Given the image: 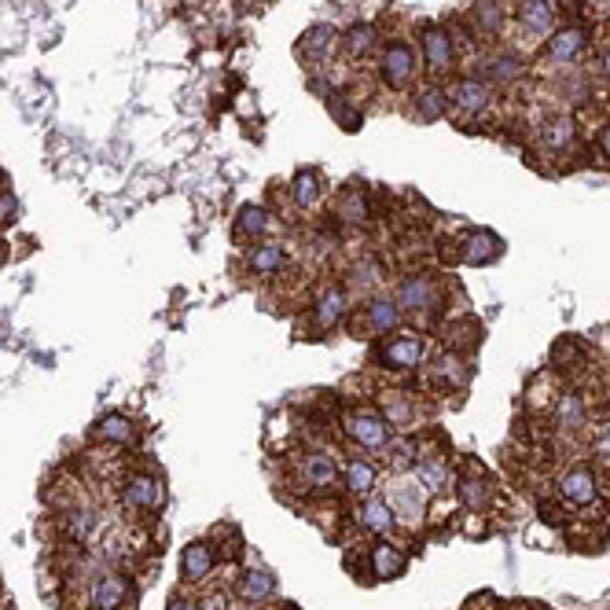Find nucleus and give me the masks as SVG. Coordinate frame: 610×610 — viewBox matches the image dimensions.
<instances>
[{
    "instance_id": "17",
    "label": "nucleus",
    "mask_w": 610,
    "mask_h": 610,
    "mask_svg": "<svg viewBox=\"0 0 610 610\" xmlns=\"http://www.w3.org/2000/svg\"><path fill=\"white\" fill-rule=\"evenodd\" d=\"M96 530H100V515H96V508H89V504L59 511V533H63V541L74 544V548L89 544L92 537H96Z\"/></svg>"
},
{
    "instance_id": "43",
    "label": "nucleus",
    "mask_w": 610,
    "mask_h": 610,
    "mask_svg": "<svg viewBox=\"0 0 610 610\" xmlns=\"http://www.w3.org/2000/svg\"><path fill=\"white\" fill-rule=\"evenodd\" d=\"M353 280L357 283H364V287H375V283L383 280V265L368 254V258H361L357 265H353Z\"/></svg>"
},
{
    "instance_id": "4",
    "label": "nucleus",
    "mask_w": 610,
    "mask_h": 610,
    "mask_svg": "<svg viewBox=\"0 0 610 610\" xmlns=\"http://www.w3.org/2000/svg\"><path fill=\"white\" fill-rule=\"evenodd\" d=\"M419 74V59H416V48L408 41H390L383 48V59H379V78H383L386 89H408Z\"/></svg>"
},
{
    "instance_id": "33",
    "label": "nucleus",
    "mask_w": 610,
    "mask_h": 610,
    "mask_svg": "<svg viewBox=\"0 0 610 610\" xmlns=\"http://www.w3.org/2000/svg\"><path fill=\"white\" fill-rule=\"evenodd\" d=\"M386 460V467L394 471V475H405L408 467H416L419 460V441L412 434H397L394 441H386V449L379 452Z\"/></svg>"
},
{
    "instance_id": "42",
    "label": "nucleus",
    "mask_w": 610,
    "mask_h": 610,
    "mask_svg": "<svg viewBox=\"0 0 610 610\" xmlns=\"http://www.w3.org/2000/svg\"><path fill=\"white\" fill-rule=\"evenodd\" d=\"M328 111L335 114V122H339L342 129H346V133H353V129H357V125L364 122V114L357 111V107H353L350 96H331V100H328Z\"/></svg>"
},
{
    "instance_id": "47",
    "label": "nucleus",
    "mask_w": 610,
    "mask_h": 610,
    "mask_svg": "<svg viewBox=\"0 0 610 610\" xmlns=\"http://www.w3.org/2000/svg\"><path fill=\"white\" fill-rule=\"evenodd\" d=\"M599 155L610 162V125L603 129V133H599Z\"/></svg>"
},
{
    "instance_id": "24",
    "label": "nucleus",
    "mask_w": 610,
    "mask_h": 610,
    "mask_svg": "<svg viewBox=\"0 0 610 610\" xmlns=\"http://www.w3.org/2000/svg\"><path fill=\"white\" fill-rule=\"evenodd\" d=\"M357 526L368 533H379V537H390L397 530V519H394V508L386 504V497H361V508H357Z\"/></svg>"
},
{
    "instance_id": "51",
    "label": "nucleus",
    "mask_w": 610,
    "mask_h": 610,
    "mask_svg": "<svg viewBox=\"0 0 610 610\" xmlns=\"http://www.w3.org/2000/svg\"><path fill=\"white\" fill-rule=\"evenodd\" d=\"M522 610H530V607H522Z\"/></svg>"
},
{
    "instance_id": "39",
    "label": "nucleus",
    "mask_w": 610,
    "mask_h": 610,
    "mask_svg": "<svg viewBox=\"0 0 610 610\" xmlns=\"http://www.w3.org/2000/svg\"><path fill=\"white\" fill-rule=\"evenodd\" d=\"M585 350H581V342L574 339H559L552 346V372H577V368H585Z\"/></svg>"
},
{
    "instance_id": "23",
    "label": "nucleus",
    "mask_w": 610,
    "mask_h": 610,
    "mask_svg": "<svg viewBox=\"0 0 610 610\" xmlns=\"http://www.w3.org/2000/svg\"><path fill=\"white\" fill-rule=\"evenodd\" d=\"M217 552H214V544H206V541H195L188 544L181 552V577H184V585H199V581H206V577L214 574L217 570Z\"/></svg>"
},
{
    "instance_id": "3",
    "label": "nucleus",
    "mask_w": 610,
    "mask_h": 610,
    "mask_svg": "<svg viewBox=\"0 0 610 610\" xmlns=\"http://www.w3.org/2000/svg\"><path fill=\"white\" fill-rule=\"evenodd\" d=\"M386 504L394 508L397 526H412V530H416L419 522L427 519V489L419 486L416 478L397 475V482H390V497H386Z\"/></svg>"
},
{
    "instance_id": "11",
    "label": "nucleus",
    "mask_w": 610,
    "mask_h": 610,
    "mask_svg": "<svg viewBox=\"0 0 610 610\" xmlns=\"http://www.w3.org/2000/svg\"><path fill=\"white\" fill-rule=\"evenodd\" d=\"M129 599H133V581H129L125 574H118V570L100 574L89 588V607L92 610H122Z\"/></svg>"
},
{
    "instance_id": "25",
    "label": "nucleus",
    "mask_w": 610,
    "mask_h": 610,
    "mask_svg": "<svg viewBox=\"0 0 610 610\" xmlns=\"http://www.w3.org/2000/svg\"><path fill=\"white\" fill-rule=\"evenodd\" d=\"M283 265H287V247L276 243V239H261L258 247L247 254V269L258 276V280H272V276H280Z\"/></svg>"
},
{
    "instance_id": "41",
    "label": "nucleus",
    "mask_w": 610,
    "mask_h": 610,
    "mask_svg": "<svg viewBox=\"0 0 610 610\" xmlns=\"http://www.w3.org/2000/svg\"><path fill=\"white\" fill-rule=\"evenodd\" d=\"M335 217L350 221V225L368 221V199H364V192H342L339 199H335Z\"/></svg>"
},
{
    "instance_id": "14",
    "label": "nucleus",
    "mask_w": 610,
    "mask_h": 610,
    "mask_svg": "<svg viewBox=\"0 0 610 610\" xmlns=\"http://www.w3.org/2000/svg\"><path fill=\"white\" fill-rule=\"evenodd\" d=\"M467 379H471V364L460 357V353H441L438 361L430 364L427 383L430 390H441V394H452V390H464Z\"/></svg>"
},
{
    "instance_id": "31",
    "label": "nucleus",
    "mask_w": 610,
    "mask_h": 610,
    "mask_svg": "<svg viewBox=\"0 0 610 610\" xmlns=\"http://www.w3.org/2000/svg\"><path fill=\"white\" fill-rule=\"evenodd\" d=\"M339 45H342V34H339V30H335L331 23L309 26V30L302 34V52H305V59H328Z\"/></svg>"
},
{
    "instance_id": "6",
    "label": "nucleus",
    "mask_w": 610,
    "mask_h": 610,
    "mask_svg": "<svg viewBox=\"0 0 610 610\" xmlns=\"http://www.w3.org/2000/svg\"><path fill=\"white\" fill-rule=\"evenodd\" d=\"M122 504L136 515H159L162 504H166V486H162L159 475H129L122 482Z\"/></svg>"
},
{
    "instance_id": "37",
    "label": "nucleus",
    "mask_w": 610,
    "mask_h": 610,
    "mask_svg": "<svg viewBox=\"0 0 610 610\" xmlns=\"http://www.w3.org/2000/svg\"><path fill=\"white\" fill-rule=\"evenodd\" d=\"M96 438L107 441V445H133V441H136V423L129 416H118V412H111V416H103L100 423H96Z\"/></svg>"
},
{
    "instance_id": "8",
    "label": "nucleus",
    "mask_w": 610,
    "mask_h": 610,
    "mask_svg": "<svg viewBox=\"0 0 610 610\" xmlns=\"http://www.w3.org/2000/svg\"><path fill=\"white\" fill-rule=\"evenodd\" d=\"M464 471L456 478V493H460V504L467 508V515H486L489 504H493V478L475 464V460H460Z\"/></svg>"
},
{
    "instance_id": "22",
    "label": "nucleus",
    "mask_w": 610,
    "mask_h": 610,
    "mask_svg": "<svg viewBox=\"0 0 610 610\" xmlns=\"http://www.w3.org/2000/svg\"><path fill=\"white\" fill-rule=\"evenodd\" d=\"M236 596L243 599L247 607H265V603L276 599V577H272L269 570H261V566H250V570L239 574Z\"/></svg>"
},
{
    "instance_id": "10",
    "label": "nucleus",
    "mask_w": 610,
    "mask_h": 610,
    "mask_svg": "<svg viewBox=\"0 0 610 610\" xmlns=\"http://www.w3.org/2000/svg\"><path fill=\"white\" fill-rule=\"evenodd\" d=\"M423 361H427V342L419 339V335H390L379 346V364L394 368V372H412Z\"/></svg>"
},
{
    "instance_id": "7",
    "label": "nucleus",
    "mask_w": 610,
    "mask_h": 610,
    "mask_svg": "<svg viewBox=\"0 0 610 610\" xmlns=\"http://www.w3.org/2000/svg\"><path fill=\"white\" fill-rule=\"evenodd\" d=\"M394 302L401 305V313H434L441 305V287L430 272H412L397 283Z\"/></svg>"
},
{
    "instance_id": "12",
    "label": "nucleus",
    "mask_w": 610,
    "mask_h": 610,
    "mask_svg": "<svg viewBox=\"0 0 610 610\" xmlns=\"http://www.w3.org/2000/svg\"><path fill=\"white\" fill-rule=\"evenodd\" d=\"M552 423L563 430V434L585 430L588 423H592V405H588V397L577 394V390H563L552 405Z\"/></svg>"
},
{
    "instance_id": "28",
    "label": "nucleus",
    "mask_w": 610,
    "mask_h": 610,
    "mask_svg": "<svg viewBox=\"0 0 610 610\" xmlns=\"http://www.w3.org/2000/svg\"><path fill=\"white\" fill-rule=\"evenodd\" d=\"M508 23V12L500 0H475L471 8V34L475 37H500Z\"/></svg>"
},
{
    "instance_id": "26",
    "label": "nucleus",
    "mask_w": 610,
    "mask_h": 610,
    "mask_svg": "<svg viewBox=\"0 0 610 610\" xmlns=\"http://www.w3.org/2000/svg\"><path fill=\"white\" fill-rule=\"evenodd\" d=\"M445 111H449V92L441 89L438 81L419 85L416 96H412V118L416 122H441Z\"/></svg>"
},
{
    "instance_id": "19",
    "label": "nucleus",
    "mask_w": 610,
    "mask_h": 610,
    "mask_svg": "<svg viewBox=\"0 0 610 610\" xmlns=\"http://www.w3.org/2000/svg\"><path fill=\"white\" fill-rule=\"evenodd\" d=\"M449 103L464 114H486L493 107V85L486 78H460L449 89Z\"/></svg>"
},
{
    "instance_id": "29",
    "label": "nucleus",
    "mask_w": 610,
    "mask_h": 610,
    "mask_svg": "<svg viewBox=\"0 0 610 610\" xmlns=\"http://www.w3.org/2000/svg\"><path fill=\"white\" fill-rule=\"evenodd\" d=\"M577 140V122L570 118V114H552V118H544L541 122V144L548 147V151H570Z\"/></svg>"
},
{
    "instance_id": "15",
    "label": "nucleus",
    "mask_w": 610,
    "mask_h": 610,
    "mask_svg": "<svg viewBox=\"0 0 610 610\" xmlns=\"http://www.w3.org/2000/svg\"><path fill=\"white\" fill-rule=\"evenodd\" d=\"M298 482L305 486V493H328L339 482V464L324 452H309L298 464Z\"/></svg>"
},
{
    "instance_id": "16",
    "label": "nucleus",
    "mask_w": 610,
    "mask_h": 610,
    "mask_svg": "<svg viewBox=\"0 0 610 610\" xmlns=\"http://www.w3.org/2000/svg\"><path fill=\"white\" fill-rule=\"evenodd\" d=\"M379 412H383L386 423L394 430H401V434L419 427V405L412 401L408 390H383V394H379Z\"/></svg>"
},
{
    "instance_id": "27",
    "label": "nucleus",
    "mask_w": 610,
    "mask_h": 610,
    "mask_svg": "<svg viewBox=\"0 0 610 610\" xmlns=\"http://www.w3.org/2000/svg\"><path fill=\"white\" fill-rule=\"evenodd\" d=\"M405 552L390 541H375L372 552H368V570L375 574V581H390V577H401L405 574Z\"/></svg>"
},
{
    "instance_id": "35",
    "label": "nucleus",
    "mask_w": 610,
    "mask_h": 610,
    "mask_svg": "<svg viewBox=\"0 0 610 610\" xmlns=\"http://www.w3.org/2000/svg\"><path fill=\"white\" fill-rule=\"evenodd\" d=\"M291 199L298 210H313V206L324 199V181H320V173L313 170H298L291 181Z\"/></svg>"
},
{
    "instance_id": "5",
    "label": "nucleus",
    "mask_w": 610,
    "mask_h": 610,
    "mask_svg": "<svg viewBox=\"0 0 610 610\" xmlns=\"http://www.w3.org/2000/svg\"><path fill=\"white\" fill-rule=\"evenodd\" d=\"M419 48H423V63L434 78H449L456 67V37L445 26H423L419 30Z\"/></svg>"
},
{
    "instance_id": "38",
    "label": "nucleus",
    "mask_w": 610,
    "mask_h": 610,
    "mask_svg": "<svg viewBox=\"0 0 610 610\" xmlns=\"http://www.w3.org/2000/svg\"><path fill=\"white\" fill-rule=\"evenodd\" d=\"M375 41H379L375 26L372 23H357V26H350V30L342 34V52H346L350 59H364V56H372V52H375Z\"/></svg>"
},
{
    "instance_id": "50",
    "label": "nucleus",
    "mask_w": 610,
    "mask_h": 610,
    "mask_svg": "<svg viewBox=\"0 0 610 610\" xmlns=\"http://www.w3.org/2000/svg\"><path fill=\"white\" fill-rule=\"evenodd\" d=\"M0 195H4V188H0Z\"/></svg>"
},
{
    "instance_id": "32",
    "label": "nucleus",
    "mask_w": 610,
    "mask_h": 610,
    "mask_svg": "<svg viewBox=\"0 0 610 610\" xmlns=\"http://www.w3.org/2000/svg\"><path fill=\"white\" fill-rule=\"evenodd\" d=\"M500 258V239L489 236V232H471V236L460 239V261L467 265H489V261Z\"/></svg>"
},
{
    "instance_id": "13",
    "label": "nucleus",
    "mask_w": 610,
    "mask_h": 610,
    "mask_svg": "<svg viewBox=\"0 0 610 610\" xmlns=\"http://www.w3.org/2000/svg\"><path fill=\"white\" fill-rule=\"evenodd\" d=\"M588 30L581 23H570V26H559L552 37H548V59L552 63H563V67H570V63H577V59L588 52Z\"/></svg>"
},
{
    "instance_id": "45",
    "label": "nucleus",
    "mask_w": 610,
    "mask_h": 610,
    "mask_svg": "<svg viewBox=\"0 0 610 610\" xmlns=\"http://www.w3.org/2000/svg\"><path fill=\"white\" fill-rule=\"evenodd\" d=\"M166 610H199V599L184 596V592H173V596H170V607H166Z\"/></svg>"
},
{
    "instance_id": "2",
    "label": "nucleus",
    "mask_w": 610,
    "mask_h": 610,
    "mask_svg": "<svg viewBox=\"0 0 610 610\" xmlns=\"http://www.w3.org/2000/svg\"><path fill=\"white\" fill-rule=\"evenodd\" d=\"M559 497L570 508L592 515L599 504V471L592 464H574L559 475Z\"/></svg>"
},
{
    "instance_id": "49",
    "label": "nucleus",
    "mask_w": 610,
    "mask_h": 610,
    "mask_svg": "<svg viewBox=\"0 0 610 610\" xmlns=\"http://www.w3.org/2000/svg\"><path fill=\"white\" fill-rule=\"evenodd\" d=\"M0 261H4V243H0Z\"/></svg>"
},
{
    "instance_id": "44",
    "label": "nucleus",
    "mask_w": 610,
    "mask_h": 610,
    "mask_svg": "<svg viewBox=\"0 0 610 610\" xmlns=\"http://www.w3.org/2000/svg\"><path fill=\"white\" fill-rule=\"evenodd\" d=\"M199 610H228V596L225 592H206V596L199 599Z\"/></svg>"
},
{
    "instance_id": "1",
    "label": "nucleus",
    "mask_w": 610,
    "mask_h": 610,
    "mask_svg": "<svg viewBox=\"0 0 610 610\" xmlns=\"http://www.w3.org/2000/svg\"><path fill=\"white\" fill-rule=\"evenodd\" d=\"M342 427H346V438L353 445H361L364 452H383L386 441H390V423L383 419L379 408L357 405L342 416Z\"/></svg>"
},
{
    "instance_id": "21",
    "label": "nucleus",
    "mask_w": 610,
    "mask_h": 610,
    "mask_svg": "<svg viewBox=\"0 0 610 610\" xmlns=\"http://www.w3.org/2000/svg\"><path fill=\"white\" fill-rule=\"evenodd\" d=\"M515 19H519V26L530 37H552L555 19H559V8H555L552 0H522Z\"/></svg>"
},
{
    "instance_id": "36",
    "label": "nucleus",
    "mask_w": 610,
    "mask_h": 610,
    "mask_svg": "<svg viewBox=\"0 0 610 610\" xmlns=\"http://www.w3.org/2000/svg\"><path fill=\"white\" fill-rule=\"evenodd\" d=\"M482 78L489 85H515L522 78V59L511 56V52H500V56H489L486 59V70H482Z\"/></svg>"
},
{
    "instance_id": "34",
    "label": "nucleus",
    "mask_w": 610,
    "mask_h": 610,
    "mask_svg": "<svg viewBox=\"0 0 610 610\" xmlns=\"http://www.w3.org/2000/svg\"><path fill=\"white\" fill-rule=\"evenodd\" d=\"M269 228H272V217H269V210H265V206L250 203V206H243V210H239V217H236V239H239V243H243V239H247V243H261Z\"/></svg>"
},
{
    "instance_id": "20",
    "label": "nucleus",
    "mask_w": 610,
    "mask_h": 610,
    "mask_svg": "<svg viewBox=\"0 0 610 610\" xmlns=\"http://www.w3.org/2000/svg\"><path fill=\"white\" fill-rule=\"evenodd\" d=\"M350 317V294L342 287H324L313 302V320H317L320 331H335L339 324H346Z\"/></svg>"
},
{
    "instance_id": "46",
    "label": "nucleus",
    "mask_w": 610,
    "mask_h": 610,
    "mask_svg": "<svg viewBox=\"0 0 610 610\" xmlns=\"http://www.w3.org/2000/svg\"><path fill=\"white\" fill-rule=\"evenodd\" d=\"M12 210H15V199L4 192V195H0V221H8V214H12Z\"/></svg>"
},
{
    "instance_id": "30",
    "label": "nucleus",
    "mask_w": 610,
    "mask_h": 610,
    "mask_svg": "<svg viewBox=\"0 0 610 610\" xmlns=\"http://www.w3.org/2000/svg\"><path fill=\"white\" fill-rule=\"evenodd\" d=\"M342 482H346V489H350L353 497H368V493H375L379 467H375L372 460H364V456H353V460H346V467H342Z\"/></svg>"
},
{
    "instance_id": "9",
    "label": "nucleus",
    "mask_w": 610,
    "mask_h": 610,
    "mask_svg": "<svg viewBox=\"0 0 610 610\" xmlns=\"http://www.w3.org/2000/svg\"><path fill=\"white\" fill-rule=\"evenodd\" d=\"M416 482L423 489H427V497H449L452 493V482H456V475H452V464L445 452H427L423 445H419V460H416Z\"/></svg>"
},
{
    "instance_id": "48",
    "label": "nucleus",
    "mask_w": 610,
    "mask_h": 610,
    "mask_svg": "<svg viewBox=\"0 0 610 610\" xmlns=\"http://www.w3.org/2000/svg\"><path fill=\"white\" fill-rule=\"evenodd\" d=\"M599 74H603V78L610 81V45L603 48V56H599Z\"/></svg>"
},
{
    "instance_id": "18",
    "label": "nucleus",
    "mask_w": 610,
    "mask_h": 610,
    "mask_svg": "<svg viewBox=\"0 0 610 610\" xmlns=\"http://www.w3.org/2000/svg\"><path fill=\"white\" fill-rule=\"evenodd\" d=\"M397 328H401V305L394 298H372L361 309V331L368 339H375V335H394Z\"/></svg>"
},
{
    "instance_id": "40",
    "label": "nucleus",
    "mask_w": 610,
    "mask_h": 610,
    "mask_svg": "<svg viewBox=\"0 0 610 610\" xmlns=\"http://www.w3.org/2000/svg\"><path fill=\"white\" fill-rule=\"evenodd\" d=\"M449 346L452 350H475L478 342H482V324L475 317H464V320H452L449 324Z\"/></svg>"
}]
</instances>
